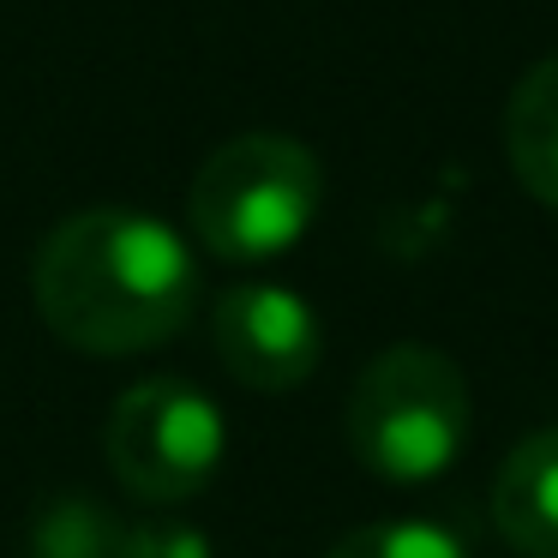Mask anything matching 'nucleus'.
Returning a JSON list of instances; mask_svg holds the SVG:
<instances>
[{
	"label": "nucleus",
	"mask_w": 558,
	"mask_h": 558,
	"mask_svg": "<svg viewBox=\"0 0 558 558\" xmlns=\"http://www.w3.org/2000/svg\"><path fill=\"white\" fill-rule=\"evenodd\" d=\"M493 529L522 558H558V426H541L493 474Z\"/></svg>",
	"instance_id": "423d86ee"
},
{
	"label": "nucleus",
	"mask_w": 558,
	"mask_h": 558,
	"mask_svg": "<svg viewBox=\"0 0 558 558\" xmlns=\"http://www.w3.org/2000/svg\"><path fill=\"white\" fill-rule=\"evenodd\" d=\"M474 397L462 366L433 342H390L349 390V450L366 474L421 486L469 450Z\"/></svg>",
	"instance_id": "7ed1b4c3"
},
{
	"label": "nucleus",
	"mask_w": 558,
	"mask_h": 558,
	"mask_svg": "<svg viewBox=\"0 0 558 558\" xmlns=\"http://www.w3.org/2000/svg\"><path fill=\"white\" fill-rule=\"evenodd\" d=\"M121 558H210V534L181 517H145V522H126Z\"/></svg>",
	"instance_id": "9d476101"
},
{
	"label": "nucleus",
	"mask_w": 558,
	"mask_h": 558,
	"mask_svg": "<svg viewBox=\"0 0 558 558\" xmlns=\"http://www.w3.org/2000/svg\"><path fill=\"white\" fill-rule=\"evenodd\" d=\"M505 157L534 205L558 210V54L534 61L505 102Z\"/></svg>",
	"instance_id": "0eeeda50"
},
{
	"label": "nucleus",
	"mask_w": 558,
	"mask_h": 558,
	"mask_svg": "<svg viewBox=\"0 0 558 558\" xmlns=\"http://www.w3.org/2000/svg\"><path fill=\"white\" fill-rule=\"evenodd\" d=\"M325 205V169L289 133H241L198 162L186 229L222 265H270L294 253Z\"/></svg>",
	"instance_id": "f03ea898"
},
{
	"label": "nucleus",
	"mask_w": 558,
	"mask_h": 558,
	"mask_svg": "<svg viewBox=\"0 0 558 558\" xmlns=\"http://www.w3.org/2000/svg\"><path fill=\"white\" fill-rule=\"evenodd\" d=\"M325 558H474V553L457 529H445V522L390 517V522H366V529L342 534Z\"/></svg>",
	"instance_id": "1a4fd4ad"
},
{
	"label": "nucleus",
	"mask_w": 558,
	"mask_h": 558,
	"mask_svg": "<svg viewBox=\"0 0 558 558\" xmlns=\"http://www.w3.org/2000/svg\"><path fill=\"white\" fill-rule=\"evenodd\" d=\"M229 450L222 409L186 378H145L121 390L102 426V457L138 505H186L205 493Z\"/></svg>",
	"instance_id": "20e7f679"
},
{
	"label": "nucleus",
	"mask_w": 558,
	"mask_h": 558,
	"mask_svg": "<svg viewBox=\"0 0 558 558\" xmlns=\"http://www.w3.org/2000/svg\"><path fill=\"white\" fill-rule=\"evenodd\" d=\"M126 522L85 493L43 498L31 517V558H121Z\"/></svg>",
	"instance_id": "6e6552de"
},
{
	"label": "nucleus",
	"mask_w": 558,
	"mask_h": 558,
	"mask_svg": "<svg viewBox=\"0 0 558 558\" xmlns=\"http://www.w3.org/2000/svg\"><path fill=\"white\" fill-rule=\"evenodd\" d=\"M210 342L217 361L229 366L234 385L282 397L301 390L325 361V325H318L313 301L282 282H241L217 301L210 313Z\"/></svg>",
	"instance_id": "39448f33"
},
{
	"label": "nucleus",
	"mask_w": 558,
	"mask_h": 558,
	"mask_svg": "<svg viewBox=\"0 0 558 558\" xmlns=\"http://www.w3.org/2000/svg\"><path fill=\"white\" fill-rule=\"evenodd\" d=\"M37 318L78 354H145L193 325L198 265L181 229L150 210L97 205L54 222L31 258Z\"/></svg>",
	"instance_id": "f257e3e1"
}]
</instances>
